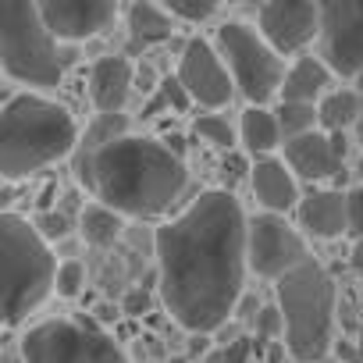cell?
I'll use <instances>...</instances> for the list:
<instances>
[{
  "label": "cell",
  "instance_id": "24",
  "mask_svg": "<svg viewBox=\"0 0 363 363\" xmlns=\"http://www.w3.org/2000/svg\"><path fill=\"white\" fill-rule=\"evenodd\" d=\"M274 121H278L281 139L289 143V139L317 132V107H310V104H278L274 107Z\"/></svg>",
  "mask_w": 363,
  "mask_h": 363
},
{
  "label": "cell",
  "instance_id": "25",
  "mask_svg": "<svg viewBox=\"0 0 363 363\" xmlns=\"http://www.w3.org/2000/svg\"><path fill=\"white\" fill-rule=\"evenodd\" d=\"M196 135L218 150H232L239 143V132L232 128V121L225 114H200L196 118Z\"/></svg>",
  "mask_w": 363,
  "mask_h": 363
},
{
  "label": "cell",
  "instance_id": "28",
  "mask_svg": "<svg viewBox=\"0 0 363 363\" xmlns=\"http://www.w3.org/2000/svg\"><path fill=\"white\" fill-rule=\"evenodd\" d=\"M345 221H349V235L363 242V186L345 193Z\"/></svg>",
  "mask_w": 363,
  "mask_h": 363
},
{
  "label": "cell",
  "instance_id": "17",
  "mask_svg": "<svg viewBox=\"0 0 363 363\" xmlns=\"http://www.w3.org/2000/svg\"><path fill=\"white\" fill-rule=\"evenodd\" d=\"M89 96L100 114H121L132 96V61L128 57H100L89 75Z\"/></svg>",
  "mask_w": 363,
  "mask_h": 363
},
{
  "label": "cell",
  "instance_id": "10",
  "mask_svg": "<svg viewBox=\"0 0 363 363\" xmlns=\"http://www.w3.org/2000/svg\"><path fill=\"white\" fill-rule=\"evenodd\" d=\"M303 235L278 214H257L246 218V267L267 281L285 278L306 260Z\"/></svg>",
  "mask_w": 363,
  "mask_h": 363
},
{
  "label": "cell",
  "instance_id": "39",
  "mask_svg": "<svg viewBox=\"0 0 363 363\" xmlns=\"http://www.w3.org/2000/svg\"><path fill=\"white\" fill-rule=\"evenodd\" d=\"M359 135H363V111H359Z\"/></svg>",
  "mask_w": 363,
  "mask_h": 363
},
{
  "label": "cell",
  "instance_id": "33",
  "mask_svg": "<svg viewBox=\"0 0 363 363\" xmlns=\"http://www.w3.org/2000/svg\"><path fill=\"white\" fill-rule=\"evenodd\" d=\"M250 167H253V164H246V157H242V153H228V157H225V164H221V171H225V182H228V186L242 182V178L250 174Z\"/></svg>",
  "mask_w": 363,
  "mask_h": 363
},
{
  "label": "cell",
  "instance_id": "20",
  "mask_svg": "<svg viewBox=\"0 0 363 363\" xmlns=\"http://www.w3.org/2000/svg\"><path fill=\"white\" fill-rule=\"evenodd\" d=\"M125 135H128V114H96L86 125V135H79V146H75V178L86 174L89 160L104 146H111V143H118Z\"/></svg>",
  "mask_w": 363,
  "mask_h": 363
},
{
  "label": "cell",
  "instance_id": "14",
  "mask_svg": "<svg viewBox=\"0 0 363 363\" xmlns=\"http://www.w3.org/2000/svg\"><path fill=\"white\" fill-rule=\"evenodd\" d=\"M285 146V167L296 174V178H306V182H324V178H335L342 174V160H345V135H328V132H310V135H299V139H289L281 143Z\"/></svg>",
  "mask_w": 363,
  "mask_h": 363
},
{
  "label": "cell",
  "instance_id": "9",
  "mask_svg": "<svg viewBox=\"0 0 363 363\" xmlns=\"http://www.w3.org/2000/svg\"><path fill=\"white\" fill-rule=\"evenodd\" d=\"M320 61L338 79L363 82V0L320 4Z\"/></svg>",
  "mask_w": 363,
  "mask_h": 363
},
{
  "label": "cell",
  "instance_id": "30",
  "mask_svg": "<svg viewBox=\"0 0 363 363\" xmlns=\"http://www.w3.org/2000/svg\"><path fill=\"white\" fill-rule=\"evenodd\" d=\"M36 232H40L43 242L50 246V239H65V235L72 232V221H68L65 211H61V214H43V218L36 221Z\"/></svg>",
  "mask_w": 363,
  "mask_h": 363
},
{
  "label": "cell",
  "instance_id": "4",
  "mask_svg": "<svg viewBox=\"0 0 363 363\" xmlns=\"http://www.w3.org/2000/svg\"><path fill=\"white\" fill-rule=\"evenodd\" d=\"M57 257L22 214L0 211V328H15L54 292Z\"/></svg>",
  "mask_w": 363,
  "mask_h": 363
},
{
  "label": "cell",
  "instance_id": "26",
  "mask_svg": "<svg viewBox=\"0 0 363 363\" xmlns=\"http://www.w3.org/2000/svg\"><path fill=\"white\" fill-rule=\"evenodd\" d=\"M164 11L174 18V22H189V26H200L207 18H214L221 8L214 4V0H167Z\"/></svg>",
  "mask_w": 363,
  "mask_h": 363
},
{
  "label": "cell",
  "instance_id": "29",
  "mask_svg": "<svg viewBox=\"0 0 363 363\" xmlns=\"http://www.w3.org/2000/svg\"><path fill=\"white\" fill-rule=\"evenodd\" d=\"M207 363H250V338H232L211 352Z\"/></svg>",
  "mask_w": 363,
  "mask_h": 363
},
{
  "label": "cell",
  "instance_id": "37",
  "mask_svg": "<svg viewBox=\"0 0 363 363\" xmlns=\"http://www.w3.org/2000/svg\"><path fill=\"white\" fill-rule=\"evenodd\" d=\"M211 349V338L207 335H193L189 338V352H207Z\"/></svg>",
  "mask_w": 363,
  "mask_h": 363
},
{
  "label": "cell",
  "instance_id": "23",
  "mask_svg": "<svg viewBox=\"0 0 363 363\" xmlns=\"http://www.w3.org/2000/svg\"><path fill=\"white\" fill-rule=\"evenodd\" d=\"M121 225H125V218H118V214L107 211L104 203H89V207L79 211V232H82V239H86L89 246H96V250L114 246V242L121 239Z\"/></svg>",
  "mask_w": 363,
  "mask_h": 363
},
{
  "label": "cell",
  "instance_id": "38",
  "mask_svg": "<svg viewBox=\"0 0 363 363\" xmlns=\"http://www.w3.org/2000/svg\"><path fill=\"white\" fill-rule=\"evenodd\" d=\"M167 363H193V359H189V356H171Z\"/></svg>",
  "mask_w": 363,
  "mask_h": 363
},
{
  "label": "cell",
  "instance_id": "21",
  "mask_svg": "<svg viewBox=\"0 0 363 363\" xmlns=\"http://www.w3.org/2000/svg\"><path fill=\"white\" fill-rule=\"evenodd\" d=\"M125 26H128L132 47H157L174 36V18L160 4H132L125 11Z\"/></svg>",
  "mask_w": 363,
  "mask_h": 363
},
{
  "label": "cell",
  "instance_id": "32",
  "mask_svg": "<svg viewBox=\"0 0 363 363\" xmlns=\"http://www.w3.org/2000/svg\"><path fill=\"white\" fill-rule=\"evenodd\" d=\"M160 104H164V107H174V111H189V107H193V100L186 96V89L178 86V79L160 82Z\"/></svg>",
  "mask_w": 363,
  "mask_h": 363
},
{
  "label": "cell",
  "instance_id": "11",
  "mask_svg": "<svg viewBox=\"0 0 363 363\" xmlns=\"http://www.w3.org/2000/svg\"><path fill=\"white\" fill-rule=\"evenodd\" d=\"M174 79L196 107H207V111H221L235 96V86L228 79V68H225L221 54L200 36L182 47Z\"/></svg>",
  "mask_w": 363,
  "mask_h": 363
},
{
  "label": "cell",
  "instance_id": "35",
  "mask_svg": "<svg viewBox=\"0 0 363 363\" xmlns=\"http://www.w3.org/2000/svg\"><path fill=\"white\" fill-rule=\"evenodd\" d=\"M93 313H96V317H100L104 324H114V320H118V306H111V303H100V306H96Z\"/></svg>",
  "mask_w": 363,
  "mask_h": 363
},
{
  "label": "cell",
  "instance_id": "22",
  "mask_svg": "<svg viewBox=\"0 0 363 363\" xmlns=\"http://www.w3.org/2000/svg\"><path fill=\"white\" fill-rule=\"evenodd\" d=\"M359 111H363V96L356 89H331L317 104V125L328 135H345V128L359 121Z\"/></svg>",
  "mask_w": 363,
  "mask_h": 363
},
{
  "label": "cell",
  "instance_id": "18",
  "mask_svg": "<svg viewBox=\"0 0 363 363\" xmlns=\"http://www.w3.org/2000/svg\"><path fill=\"white\" fill-rule=\"evenodd\" d=\"M328 93H331V72L313 54L296 57V65L285 68V79L278 89L281 104H310V107H317Z\"/></svg>",
  "mask_w": 363,
  "mask_h": 363
},
{
  "label": "cell",
  "instance_id": "13",
  "mask_svg": "<svg viewBox=\"0 0 363 363\" xmlns=\"http://www.w3.org/2000/svg\"><path fill=\"white\" fill-rule=\"evenodd\" d=\"M36 8L57 43H82L118 18V4L111 0H43Z\"/></svg>",
  "mask_w": 363,
  "mask_h": 363
},
{
  "label": "cell",
  "instance_id": "1",
  "mask_svg": "<svg viewBox=\"0 0 363 363\" xmlns=\"http://www.w3.org/2000/svg\"><path fill=\"white\" fill-rule=\"evenodd\" d=\"M157 278L167 313L189 335L218 331L246 285V214L232 189L200 193L157 228Z\"/></svg>",
  "mask_w": 363,
  "mask_h": 363
},
{
  "label": "cell",
  "instance_id": "15",
  "mask_svg": "<svg viewBox=\"0 0 363 363\" xmlns=\"http://www.w3.org/2000/svg\"><path fill=\"white\" fill-rule=\"evenodd\" d=\"M250 186H253V196L264 207V214L285 218L289 211L299 207V182L278 157H264L250 167Z\"/></svg>",
  "mask_w": 363,
  "mask_h": 363
},
{
  "label": "cell",
  "instance_id": "36",
  "mask_svg": "<svg viewBox=\"0 0 363 363\" xmlns=\"http://www.w3.org/2000/svg\"><path fill=\"white\" fill-rule=\"evenodd\" d=\"M349 260H352V271H356V278L363 281V242H356V246H352V257H349Z\"/></svg>",
  "mask_w": 363,
  "mask_h": 363
},
{
  "label": "cell",
  "instance_id": "2",
  "mask_svg": "<svg viewBox=\"0 0 363 363\" xmlns=\"http://www.w3.org/2000/svg\"><path fill=\"white\" fill-rule=\"evenodd\" d=\"M79 182L96 196V203H104L118 218L150 221L167 214L182 200L189 171L186 160L174 157L160 139L128 132L125 139L104 146Z\"/></svg>",
  "mask_w": 363,
  "mask_h": 363
},
{
  "label": "cell",
  "instance_id": "3",
  "mask_svg": "<svg viewBox=\"0 0 363 363\" xmlns=\"http://www.w3.org/2000/svg\"><path fill=\"white\" fill-rule=\"evenodd\" d=\"M79 146V125L72 111L40 93H18L0 107V178H29L72 157Z\"/></svg>",
  "mask_w": 363,
  "mask_h": 363
},
{
  "label": "cell",
  "instance_id": "31",
  "mask_svg": "<svg viewBox=\"0 0 363 363\" xmlns=\"http://www.w3.org/2000/svg\"><path fill=\"white\" fill-rule=\"evenodd\" d=\"M257 335H264V338H281L285 335V324H281L278 306H260L257 310Z\"/></svg>",
  "mask_w": 363,
  "mask_h": 363
},
{
  "label": "cell",
  "instance_id": "6",
  "mask_svg": "<svg viewBox=\"0 0 363 363\" xmlns=\"http://www.w3.org/2000/svg\"><path fill=\"white\" fill-rule=\"evenodd\" d=\"M0 68L15 82L50 89L65 79V57L47 33L40 8L26 0H0Z\"/></svg>",
  "mask_w": 363,
  "mask_h": 363
},
{
  "label": "cell",
  "instance_id": "8",
  "mask_svg": "<svg viewBox=\"0 0 363 363\" xmlns=\"http://www.w3.org/2000/svg\"><path fill=\"white\" fill-rule=\"evenodd\" d=\"M22 363H128L121 345L75 320H43L22 338Z\"/></svg>",
  "mask_w": 363,
  "mask_h": 363
},
{
  "label": "cell",
  "instance_id": "5",
  "mask_svg": "<svg viewBox=\"0 0 363 363\" xmlns=\"http://www.w3.org/2000/svg\"><path fill=\"white\" fill-rule=\"evenodd\" d=\"M335 281L328 267L306 257L296 271L278 278V313L285 324V349L296 363H320L335 342Z\"/></svg>",
  "mask_w": 363,
  "mask_h": 363
},
{
  "label": "cell",
  "instance_id": "19",
  "mask_svg": "<svg viewBox=\"0 0 363 363\" xmlns=\"http://www.w3.org/2000/svg\"><path fill=\"white\" fill-rule=\"evenodd\" d=\"M235 132H239V143L246 146V153L257 157V160L271 157L281 146V132H278V121H274L271 107H246Z\"/></svg>",
  "mask_w": 363,
  "mask_h": 363
},
{
  "label": "cell",
  "instance_id": "27",
  "mask_svg": "<svg viewBox=\"0 0 363 363\" xmlns=\"http://www.w3.org/2000/svg\"><path fill=\"white\" fill-rule=\"evenodd\" d=\"M82 289H86V267H82L79 260H65V264H57L54 292H57L61 299H75V296H82Z\"/></svg>",
  "mask_w": 363,
  "mask_h": 363
},
{
  "label": "cell",
  "instance_id": "12",
  "mask_svg": "<svg viewBox=\"0 0 363 363\" xmlns=\"http://www.w3.org/2000/svg\"><path fill=\"white\" fill-rule=\"evenodd\" d=\"M257 33L264 36V43L278 57L299 54L320 33V4H310V0H274V4H260L257 8Z\"/></svg>",
  "mask_w": 363,
  "mask_h": 363
},
{
  "label": "cell",
  "instance_id": "7",
  "mask_svg": "<svg viewBox=\"0 0 363 363\" xmlns=\"http://www.w3.org/2000/svg\"><path fill=\"white\" fill-rule=\"evenodd\" d=\"M214 50L221 54L235 93H242L250 107H267L278 96L285 79V57H278L253 26L225 22L218 29Z\"/></svg>",
  "mask_w": 363,
  "mask_h": 363
},
{
  "label": "cell",
  "instance_id": "34",
  "mask_svg": "<svg viewBox=\"0 0 363 363\" xmlns=\"http://www.w3.org/2000/svg\"><path fill=\"white\" fill-rule=\"evenodd\" d=\"M125 313H132V317H143L146 310H150V296L143 292V289H132L128 292V299H125V306H121Z\"/></svg>",
  "mask_w": 363,
  "mask_h": 363
},
{
  "label": "cell",
  "instance_id": "16",
  "mask_svg": "<svg viewBox=\"0 0 363 363\" xmlns=\"http://www.w3.org/2000/svg\"><path fill=\"white\" fill-rule=\"evenodd\" d=\"M299 228L313 239H338L349 232L345 221V193L338 189H313L299 196Z\"/></svg>",
  "mask_w": 363,
  "mask_h": 363
}]
</instances>
